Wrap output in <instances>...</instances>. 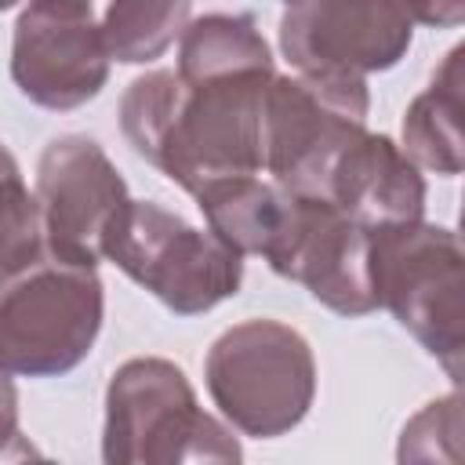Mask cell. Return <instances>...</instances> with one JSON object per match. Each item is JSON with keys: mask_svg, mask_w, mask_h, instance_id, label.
<instances>
[{"mask_svg": "<svg viewBox=\"0 0 465 465\" xmlns=\"http://www.w3.org/2000/svg\"><path fill=\"white\" fill-rule=\"evenodd\" d=\"M0 149H4V142H0Z\"/></svg>", "mask_w": 465, "mask_h": 465, "instance_id": "21", "label": "cell"}, {"mask_svg": "<svg viewBox=\"0 0 465 465\" xmlns=\"http://www.w3.org/2000/svg\"><path fill=\"white\" fill-rule=\"evenodd\" d=\"M102 280L94 269L40 254L0 280V371L54 378L73 371L102 331Z\"/></svg>", "mask_w": 465, "mask_h": 465, "instance_id": "4", "label": "cell"}, {"mask_svg": "<svg viewBox=\"0 0 465 465\" xmlns=\"http://www.w3.org/2000/svg\"><path fill=\"white\" fill-rule=\"evenodd\" d=\"M105 465H211L240 461L236 436L211 418L171 360L138 356L105 389Z\"/></svg>", "mask_w": 465, "mask_h": 465, "instance_id": "2", "label": "cell"}, {"mask_svg": "<svg viewBox=\"0 0 465 465\" xmlns=\"http://www.w3.org/2000/svg\"><path fill=\"white\" fill-rule=\"evenodd\" d=\"M396 465H465L461 461V392L425 403L400 432Z\"/></svg>", "mask_w": 465, "mask_h": 465, "instance_id": "17", "label": "cell"}, {"mask_svg": "<svg viewBox=\"0 0 465 465\" xmlns=\"http://www.w3.org/2000/svg\"><path fill=\"white\" fill-rule=\"evenodd\" d=\"M272 76L182 80L174 69H153L120 98L124 138L193 196L214 182L254 178L262 174V113Z\"/></svg>", "mask_w": 465, "mask_h": 465, "instance_id": "1", "label": "cell"}, {"mask_svg": "<svg viewBox=\"0 0 465 465\" xmlns=\"http://www.w3.org/2000/svg\"><path fill=\"white\" fill-rule=\"evenodd\" d=\"M367 80L272 76L262 113V171L291 196L323 200L338 156L367 131Z\"/></svg>", "mask_w": 465, "mask_h": 465, "instance_id": "6", "label": "cell"}, {"mask_svg": "<svg viewBox=\"0 0 465 465\" xmlns=\"http://www.w3.org/2000/svg\"><path fill=\"white\" fill-rule=\"evenodd\" d=\"M371 287L403 331L436 356L454 385L465 352V251L461 240L429 222L371 232Z\"/></svg>", "mask_w": 465, "mask_h": 465, "instance_id": "3", "label": "cell"}, {"mask_svg": "<svg viewBox=\"0 0 465 465\" xmlns=\"http://www.w3.org/2000/svg\"><path fill=\"white\" fill-rule=\"evenodd\" d=\"M211 465H240V461H211Z\"/></svg>", "mask_w": 465, "mask_h": 465, "instance_id": "20", "label": "cell"}, {"mask_svg": "<svg viewBox=\"0 0 465 465\" xmlns=\"http://www.w3.org/2000/svg\"><path fill=\"white\" fill-rule=\"evenodd\" d=\"M323 203L341 211L367 232L421 222L425 211V178L403 156L389 134L363 131L334 163Z\"/></svg>", "mask_w": 465, "mask_h": 465, "instance_id": "12", "label": "cell"}, {"mask_svg": "<svg viewBox=\"0 0 465 465\" xmlns=\"http://www.w3.org/2000/svg\"><path fill=\"white\" fill-rule=\"evenodd\" d=\"M105 258L178 316L214 309L243 280V254L149 200H127L105 236Z\"/></svg>", "mask_w": 465, "mask_h": 465, "instance_id": "7", "label": "cell"}, {"mask_svg": "<svg viewBox=\"0 0 465 465\" xmlns=\"http://www.w3.org/2000/svg\"><path fill=\"white\" fill-rule=\"evenodd\" d=\"M109 76L102 25L91 4L36 0L18 11L11 40V80L44 109L91 102Z\"/></svg>", "mask_w": 465, "mask_h": 465, "instance_id": "10", "label": "cell"}, {"mask_svg": "<svg viewBox=\"0 0 465 465\" xmlns=\"http://www.w3.org/2000/svg\"><path fill=\"white\" fill-rule=\"evenodd\" d=\"M44 232V254L94 269L105 258V236L127 207V182L94 138H51L36 163L33 189Z\"/></svg>", "mask_w": 465, "mask_h": 465, "instance_id": "8", "label": "cell"}, {"mask_svg": "<svg viewBox=\"0 0 465 465\" xmlns=\"http://www.w3.org/2000/svg\"><path fill=\"white\" fill-rule=\"evenodd\" d=\"M182 80H218L243 73H276L272 51L258 33L251 15H200L189 18L178 36V69Z\"/></svg>", "mask_w": 465, "mask_h": 465, "instance_id": "14", "label": "cell"}, {"mask_svg": "<svg viewBox=\"0 0 465 465\" xmlns=\"http://www.w3.org/2000/svg\"><path fill=\"white\" fill-rule=\"evenodd\" d=\"M262 258L272 272L302 283L320 305L341 316H367L378 309L371 287V232L323 200L283 193Z\"/></svg>", "mask_w": 465, "mask_h": 465, "instance_id": "9", "label": "cell"}, {"mask_svg": "<svg viewBox=\"0 0 465 465\" xmlns=\"http://www.w3.org/2000/svg\"><path fill=\"white\" fill-rule=\"evenodd\" d=\"M18 432V389L11 374L0 371V447Z\"/></svg>", "mask_w": 465, "mask_h": 465, "instance_id": "18", "label": "cell"}, {"mask_svg": "<svg viewBox=\"0 0 465 465\" xmlns=\"http://www.w3.org/2000/svg\"><path fill=\"white\" fill-rule=\"evenodd\" d=\"M0 465H58V461L44 458V454L33 447V440H29V436L15 432V436L0 447Z\"/></svg>", "mask_w": 465, "mask_h": 465, "instance_id": "19", "label": "cell"}, {"mask_svg": "<svg viewBox=\"0 0 465 465\" xmlns=\"http://www.w3.org/2000/svg\"><path fill=\"white\" fill-rule=\"evenodd\" d=\"M461 58L465 47H454L443 65L436 69L432 84L407 105L403 116V156L414 167L436 171L443 178L461 174L465 163V138H461Z\"/></svg>", "mask_w": 465, "mask_h": 465, "instance_id": "13", "label": "cell"}, {"mask_svg": "<svg viewBox=\"0 0 465 465\" xmlns=\"http://www.w3.org/2000/svg\"><path fill=\"white\" fill-rule=\"evenodd\" d=\"M44 254L40 211L7 145L0 149V280Z\"/></svg>", "mask_w": 465, "mask_h": 465, "instance_id": "16", "label": "cell"}, {"mask_svg": "<svg viewBox=\"0 0 465 465\" xmlns=\"http://www.w3.org/2000/svg\"><path fill=\"white\" fill-rule=\"evenodd\" d=\"M414 40L403 4L305 0L280 15V47L302 76H356L392 69Z\"/></svg>", "mask_w": 465, "mask_h": 465, "instance_id": "11", "label": "cell"}, {"mask_svg": "<svg viewBox=\"0 0 465 465\" xmlns=\"http://www.w3.org/2000/svg\"><path fill=\"white\" fill-rule=\"evenodd\" d=\"M214 407L243 436L272 440L291 432L312 407L316 360L309 341L280 320L229 327L203 363Z\"/></svg>", "mask_w": 465, "mask_h": 465, "instance_id": "5", "label": "cell"}, {"mask_svg": "<svg viewBox=\"0 0 465 465\" xmlns=\"http://www.w3.org/2000/svg\"><path fill=\"white\" fill-rule=\"evenodd\" d=\"M193 18V7L185 0L178 4H134L120 0L102 11V44L109 62L124 65H142L160 58L174 36H182L185 22Z\"/></svg>", "mask_w": 465, "mask_h": 465, "instance_id": "15", "label": "cell"}]
</instances>
